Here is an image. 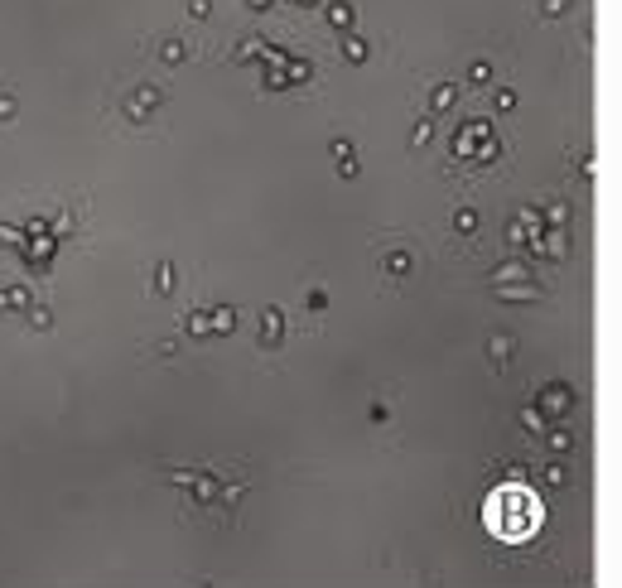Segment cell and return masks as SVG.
<instances>
[{
    "label": "cell",
    "instance_id": "6da1fadb",
    "mask_svg": "<svg viewBox=\"0 0 622 588\" xmlns=\"http://www.w3.org/2000/svg\"><path fill=\"white\" fill-rule=\"evenodd\" d=\"M483 521H487V531L497 535V540H507V545H521V540H531V535L541 531L545 511H541V497H536L531 487H521V482H507V487H497V492L487 497Z\"/></svg>",
    "mask_w": 622,
    "mask_h": 588
}]
</instances>
